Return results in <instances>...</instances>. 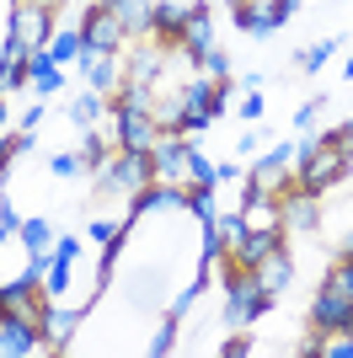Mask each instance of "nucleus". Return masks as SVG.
Returning a JSON list of instances; mask_svg holds the SVG:
<instances>
[{"label":"nucleus","instance_id":"obj_1","mask_svg":"<svg viewBox=\"0 0 353 358\" xmlns=\"http://www.w3.org/2000/svg\"><path fill=\"white\" fill-rule=\"evenodd\" d=\"M348 161H353V145H342L338 134L305 139V145H294V182L321 198L326 187H338L348 177Z\"/></svg>","mask_w":353,"mask_h":358},{"label":"nucleus","instance_id":"obj_2","mask_svg":"<svg viewBox=\"0 0 353 358\" xmlns=\"http://www.w3.org/2000/svg\"><path fill=\"white\" fill-rule=\"evenodd\" d=\"M220 284H225V321H230V327H251V321H263V315L273 310V294L257 284V273H251V268L225 262Z\"/></svg>","mask_w":353,"mask_h":358},{"label":"nucleus","instance_id":"obj_3","mask_svg":"<svg viewBox=\"0 0 353 358\" xmlns=\"http://www.w3.org/2000/svg\"><path fill=\"white\" fill-rule=\"evenodd\" d=\"M150 182H155V161H150L145 150H113L107 166L97 171V187L102 193H123V198H134Z\"/></svg>","mask_w":353,"mask_h":358},{"label":"nucleus","instance_id":"obj_4","mask_svg":"<svg viewBox=\"0 0 353 358\" xmlns=\"http://www.w3.org/2000/svg\"><path fill=\"white\" fill-rule=\"evenodd\" d=\"M310 331L316 337H332V331H353V294L342 284L326 278L316 294H310Z\"/></svg>","mask_w":353,"mask_h":358},{"label":"nucleus","instance_id":"obj_5","mask_svg":"<svg viewBox=\"0 0 353 358\" xmlns=\"http://www.w3.org/2000/svg\"><path fill=\"white\" fill-rule=\"evenodd\" d=\"M161 139V118L145 113V107H129V102H113V145L118 150H155Z\"/></svg>","mask_w":353,"mask_h":358},{"label":"nucleus","instance_id":"obj_6","mask_svg":"<svg viewBox=\"0 0 353 358\" xmlns=\"http://www.w3.org/2000/svg\"><path fill=\"white\" fill-rule=\"evenodd\" d=\"M123 38H129V27L107 11L102 0L86 6V16H81V43L86 48H81V54H123Z\"/></svg>","mask_w":353,"mask_h":358},{"label":"nucleus","instance_id":"obj_7","mask_svg":"<svg viewBox=\"0 0 353 358\" xmlns=\"http://www.w3.org/2000/svg\"><path fill=\"white\" fill-rule=\"evenodd\" d=\"M279 220H284V236H310V230H321V198L305 193L300 182L279 187Z\"/></svg>","mask_w":353,"mask_h":358},{"label":"nucleus","instance_id":"obj_8","mask_svg":"<svg viewBox=\"0 0 353 358\" xmlns=\"http://www.w3.org/2000/svg\"><path fill=\"white\" fill-rule=\"evenodd\" d=\"M54 6H38V0H27V6H11V16H6V32L11 38H22L27 48H48V38H54Z\"/></svg>","mask_w":353,"mask_h":358},{"label":"nucleus","instance_id":"obj_9","mask_svg":"<svg viewBox=\"0 0 353 358\" xmlns=\"http://www.w3.org/2000/svg\"><path fill=\"white\" fill-rule=\"evenodd\" d=\"M188 134H176V129H161V139H155V150H150V161H155V177L161 182H188Z\"/></svg>","mask_w":353,"mask_h":358},{"label":"nucleus","instance_id":"obj_10","mask_svg":"<svg viewBox=\"0 0 353 358\" xmlns=\"http://www.w3.org/2000/svg\"><path fill=\"white\" fill-rule=\"evenodd\" d=\"M43 348H48V343H43V327H38V321L0 310V353L22 358V353H43Z\"/></svg>","mask_w":353,"mask_h":358},{"label":"nucleus","instance_id":"obj_11","mask_svg":"<svg viewBox=\"0 0 353 358\" xmlns=\"http://www.w3.org/2000/svg\"><path fill=\"white\" fill-rule=\"evenodd\" d=\"M176 48L188 54V59H204L209 48H214V22H209V6H188V22L176 32Z\"/></svg>","mask_w":353,"mask_h":358},{"label":"nucleus","instance_id":"obj_12","mask_svg":"<svg viewBox=\"0 0 353 358\" xmlns=\"http://www.w3.org/2000/svg\"><path fill=\"white\" fill-rule=\"evenodd\" d=\"M284 246V230H247V236L235 241V252H230V262L235 268H257L263 257H273Z\"/></svg>","mask_w":353,"mask_h":358},{"label":"nucleus","instance_id":"obj_13","mask_svg":"<svg viewBox=\"0 0 353 358\" xmlns=\"http://www.w3.org/2000/svg\"><path fill=\"white\" fill-rule=\"evenodd\" d=\"M27 54H32V48L6 32V48H0V96L16 91V86H27Z\"/></svg>","mask_w":353,"mask_h":358},{"label":"nucleus","instance_id":"obj_14","mask_svg":"<svg viewBox=\"0 0 353 358\" xmlns=\"http://www.w3.org/2000/svg\"><path fill=\"white\" fill-rule=\"evenodd\" d=\"M27 86L38 91V96H59V91H64V75L48 59V48H32L27 54Z\"/></svg>","mask_w":353,"mask_h":358},{"label":"nucleus","instance_id":"obj_15","mask_svg":"<svg viewBox=\"0 0 353 358\" xmlns=\"http://www.w3.org/2000/svg\"><path fill=\"white\" fill-rule=\"evenodd\" d=\"M107 11L129 27V38H150V22H155V0H102Z\"/></svg>","mask_w":353,"mask_h":358},{"label":"nucleus","instance_id":"obj_16","mask_svg":"<svg viewBox=\"0 0 353 358\" xmlns=\"http://www.w3.org/2000/svg\"><path fill=\"white\" fill-rule=\"evenodd\" d=\"M16 236H22V246H27V257L32 262H48V257H54V224L43 220V214H32V220H22V230H16Z\"/></svg>","mask_w":353,"mask_h":358},{"label":"nucleus","instance_id":"obj_17","mask_svg":"<svg viewBox=\"0 0 353 358\" xmlns=\"http://www.w3.org/2000/svg\"><path fill=\"white\" fill-rule=\"evenodd\" d=\"M251 273H257V284H263L268 294H284V289H289V278H294V262H289V252L279 246V252L263 257V262H257Z\"/></svg>","mask_w":353,"mask_h":358},{"label":"nucleus","instance_id":"obj_18","mask_svg":"<svg viewBox=\"0 0 353 358\" xmlns=\"http://www.w3.org/2000/svg\"><path fill=\"white\" fill-rule=\"evenodd\" d=\"M118 59H123V54H81L86 86H91V91H113V86H118Z\"/></svg>","mask_w":353,"mask_h":358},{"label":"nucleus","instance_id":"obj_19","mask_svg":"<svg viewBox=\"0 0 353 358\" xmlns=\"http://www.w3.org/2000/svg\"><path fill=\"white\" fill-rule=\"evenodd\" d=\"M107 107H113V102H102V91H91V86H86V91H75V96H70V123L81 129V134H86L91 123L107 113Z\"/></svg>","mask_w":353,"mask_h":358},{"label":"nucleus","instance_id":"obj_20","mask_svg":"<svg viewBox=\"0 0 353 358\" xmlns=\"http://www.w3.org/2000/svg\"><path fill=\"white\" fill-rule=\"evenodd\" d=\"M75 327H81V310H59V305H48V315H43V337H54V348L70 343Z\"/></svg>","mask_w":353,"mask_h":358},{"label":"nucleus","instance_id":"obj_21","mask_svg":"<svg viewBox=\"0 0 353 358\" xmlns=\"http://www.w3.org/2000/svg\"><path fill=\"white\" fill-rule=\"evenodd\" d=\"M81 27H54V38H48V59L54 64H70V59H81Z\"/></svg>","mask_w":353,"mask_h":358},{"label":"nucleus","instance_id":"obj_22","mask_svg":"<svg viewBox=\"0 0 353 358\" xmlns=\"http://www.w3.org/2000/svg\"><path fill=\"white\" fill-rule=\"evenodd\" d=\"M188 187H220V166H214V161H204L198 150L188 155Z\"/></svg>","mask_w":353,"mask_h":358},{"label":"nucleus","instance_id":"obj_23","mask_svg":"<svg viewBox=\"0 0 353 358\" xmlns=\"http://www.w3.org/2000/svg\"><path fill=\"white\" fill-rule=\"evenodd\" d=\"M129 224H134V220H102V214H91V220H86V230H91V241H102V246H113V241L123 236Z\"/></svg>","mask_w":353,"mask_h":358},{"label":"nucleus","instance_id":"obj_24","mask_svg":"<svg viewBox=\"0 0 353 358\" xmlns=\"http://www.w3.org/2000/svg\"><path fill=\"white\" fill-rule=\"evenodd\" d=\"M48 171H54L59 182H75L81 171H86V161H81V150H59L54 161H48Z\"/></svg>","mask_w":353,"mask_h":358},{"label":"nucleus","instance_id":"obj_25","mask_svg":"<svg viewBox=\"0 0 353 358\" xmlns=\"http://www.w3.org/2000/svg\"><path fill=\"white\" fill-rule=\"evenodd\" d=\"M332 54H338V38H321V43L300 48V64H305V70H321V64L332 59Z\"/></svg>","mask_w":353,"mask_h":358},{"label":"nucleus","instance_id":"obj_26","mask_svg":"<svg viewBox=\"0 0 353 358\" xmlns=\"http://www.w3.org/2000/svg\"><path fill=\"white\" fill-rule=\"evenodd\" d=\"M81 161H86V171H102L107 166V145L91 134V129H86V139H81Z\"/></svg>","mask_w":353,"mask_h":358},{"label":"nucleus","instance_id":"obj_27","mask_svg":"<svg viewBox=\"0 0 353 358\" xmlns=\"http://www.w3.org/2000/svg\"><path fill=\"white\" fill-rule=\"evenodd\" d=\"M43 289H48V299H59V294H64V289H70V262H48Z\"/></svg>","mask_w":353,"mask_h":358},{"label":"nucleus","instance_id":"obj_28","mask_svg":"<svg viewBox=\"0 0 353 358\" xmlns=\"http://www.w3.org/2000/svg\"><path fill=\"white\" fill-rule=\"evenodd\" d=\"M241 236H247V220H241V214H225V220H220V246H225V257L235 252V241H241Z\"/></svg>","mask_w":353,"mask_h":358},{"label":"nucleus","instance_id":"obj_29","mask_svg":"<svg viewBox=\"0 0 353 358\" xmlns=\"http://www.w3.org/2000/svg\"><path fill=\"white\" fill-rule=\"evenodd\" d=\"M188 209L198 220H214V187H188Z\"/></svg>","mask_w":353,"mask_h":358},{"label":"nucleus","instance_id":"obj_30","mask_svg":"<svg viewBox=\"0 0 353 358\" xmlns=\"http://www.w3.org/2000/svg\"><path fill=\"white\" fill-rule=\"evenodd\" d=\"M172 348H176V315H166V327L155 331V337H150V353H155V358H166Z\"/></svg>","mask_w":353,"mask_h":358},{"label":"nucleus","instance_id":"obj_31","mask_svg":"<svg viewBox=\"0 0 353 358\" xmlns=\"http://www.w3.org/2000/svg\"><path fill=\"white\" fill-rule=\"evenodd\" d=\"M198 64H204V70H209V75H220V80H225V75H230V54H225V48H220V43L209 48V54H204V59H198Z\"/></svg>","mask_w":353,"mask_h":358},{"label":"nucleus","instance_id":"obj_32","mask_svg":"<svg viewBox=\"0 0 353 358\" xmlns=\"http://www.w3.org/2000/svg\"><path fill=\"white\" fill-rule=\"evenodd\" d=\"M75 257H81V241H75V236H59L54 241V262H70V268H75Z\"/></svg>","mask_w":353,"mask_h":358},{"label":"nucleus","instance_id":"obj_33","mask_svg":"<svg viewBox=\"0 0 353 358\" xmlns=\"http://www.w3.org/2000/svg\"><path fill=\"white\" fill-rule=\"evenodd\" d=\"M332 284H342L353 294V257H338V262H332Z\"/></svg>","mask_w":353,"mask_h":358},{"label":"nucleus","instance_id":"obj_34","mask_svg":"<svg viewBox=\"0 0 353 358\" xmlns=\"http://www.w3.org/2000/svg\"><path fill=\"white\" fill-rule=\"evenodd\" d=\"M241 118H247V123L263 118V91H247V96H241Z\"/></svg>","mask_w":353,"mask_h":358},{"label":"nucleus","instance_id":"obj_35","mask_svg":"<svg viewBox=\"0 0 353 358\" xmlns=\"http://www.w3.org/2000/svg\"><path fill=\"white\" fill-rule=\"evenodd\" d=\"M16 230H22V214H16L11 203H0V241H6V236H16Z\"/></svg>","mask_w":353,"mask_h":358},{"label":"nucleus","instance_id":"obj_36","mask_svg":"<svg viewBox=\"0 0 353 358\" xmlns=\"http://www.w3.org/2000/svg\"><path fill=\"white\" fill-rule=\"evenodd\" d=\"M16 155H22V150H16V134H0V177L11 171V161H16Z\"/></svg>","mask_w":353,"mask_h":358},{"label":"nucleus","instance_id":"obj_37","mask_svg":"<svg viewBox=\"0 0 353 358\" xmlns=\"http://www.w3.org/2000/svg\"><path fill=\"white\" fill-rule=\"evenodd\" d=\"M316 113H321V102H305L300 113H294V129H300V134H310V123H316Z\"/></svg>","mask_w":353,"mask_h":358},{"label":"nucleus","instance_id":"obj_38","mask_svg":"<svg viewBox=\"0 0 353 358\" xmlns=\"http://www.w3.org/2000/svg\"><path fill=\"white\" fill-rule=\"evenodd\" d=\"M220 353H225V358H247L251 343H247V337H230V343H220Z\"/></svg>","mask_w":353,"mask_h":358},{"label":"nucleus","instance_id":"obj_39","mask_svg":"<svg viewBox=\"0 0 353 358\" xmlns=\"http://www.w3.org/2000/svg\"><path fill=\"white\" fill-rule=\"evenodd\" d=\"M332 134H338V139H342V145H353V113H348V118H342V123H338V129H332Z\"/></svg>","mask_w":353,"mask_h":358},{"label":"nucleus","instance_id":"obj_40","mask_svg":"<svg viewBox=\"0 0 353 358\" xmlns=\"http://www.w3.org/2000/svg\"><path fill=\"white\" fill-rule=\"evenodd\" d=\"M338 257H353V230L342 236V246H338Z\"/></svg>","mask_w":353,"mask_h":358},{"label":"nucleus","instance_id":"obj_41","mask_svg":"<svg viewBox=\"0 0 353 358\" xmlns=\"http://www.w3.org/2000/svg\"><path fill=\"white\" fill-rule=\"evenodd\" d=\"M11 6H27V0H11ZM38 6H54V11H59V6H64V0H38Z\"/></svg>","mask_w":353,"mask_h":358},{"label":"nucleus","instance_id":"obj_42","mask_svg":"<svg viewBox=\"0 0 353 358\" xmlns=\"http://www.w3.org/2000/svg\"><path fill=\"white\" fill-rule=\"evenodd\" d=\"M0 123H11V118H6V96H0Z\"/></svg>","mask_w":353,"mask_h":358},{"label":"nucleus","instance_id":"obj_43","mask_svg":"<svg viewBox=\"0 0 353 358\" xmlns=\"http://www.w3.org/2000/svg\"><path fill=\"white\" fill-rule=\"evenodd\" d=\"M225 6H241V0H225Z\"/></svg>","mask_w":353,"mask_h":358}]
</instances>
